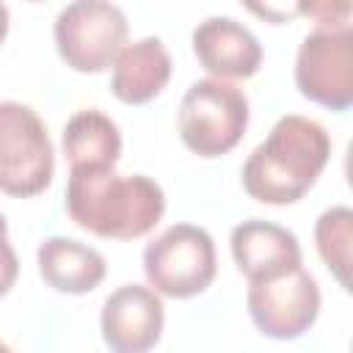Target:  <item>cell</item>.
Segmentation results:
<instances>
[{
	"label": "cell",
	"instance_id": "2",
	"mask_svg": "<svg viewBox=\"0 0 353 353\" xmlns=\"http://www.w3.org/2000/svg\"><path fill=\"white\" fill-rule=\"evenodd\" d=\"M66 212L80 229L97 237L135 240L160 223L165 212V193L143 174L69 168Z\"/></svg>",
	"mask_w": 353,
	"mask_h": 353
},
{
	"label": "cell",
	"instance_id": "4",
	"mask_svg": "<svg viewBox=\"0 0 353 353\" xmlns=\"http://www.w3.org/2000/svg\"><path fill=\"white\" fill-rule=\"evenodd\" d=\"M143 273L157 295L193 298L204 292L215 273L218 256L207 229L174 223L143 248Z\"/></svg>",
	"mask_w": 353,
	"mask_h": 353
},
{
	"label": "cell",
	"instance_id": "9",
	"mask_svg": "<svg viewBox=\"0 0 353 353\" xmlns=\"http://www.w3.org/2000/svg\"><path fill=\"white\" fill-rule=\"evenodd\" d=\"M163 323V301L143 284H121L113 290L99 314L102 339L110 353H149L160 342Z\"/></svg>",
	"mask_w": 353,
	"mask_h": 353
},
{
	"label": "cell",
	"instance_id": "16",
	"mask_svg": "<svg viewBox=\"0 0 353 353\" xmlns=\"http://www.w3.org/2000/svg\"><path fill=\"white\" fill-rule=\"evenodd\" d=\"M19 276V259H17V251L11 248L8 243V223H6V215L0 212V298L14 287Z\"/></svg>",
	"mask_w": 353,
	"mask_h": 353
},
{
	"label": "cell",
	"instance_id": "15",
	"mask_svg": "<svg viewBox=\"0 0 353 353\" xmlns=\"http://www.w3.org/2000/svg\"><path fill=\"white\" fill-rule=\"evenodd\" d=\"M350 240H353V212L350 207H331L314 223V243L334 273V279L350 290Z\"/></svg>",
	"mask_w": 353,
	"mask_h": 353
},
{
	"label": "cell",
	"instance_id": "1",
	"mask_svg": "<svg viewBox=\"0 0 353 353\" xmlns=\"http://www.w3.org/2000/svg\"><path fill=\"white\" fill-rule=\"evenodd\" d=\"M331 157V135L309 116H281L243 163V188L262 204L301 201Z\"/></svg>",
	"mask_w": 353,
	"mask_h": 353
},
{
	"label": "cell",
	"instance_id": "13",
	"mask_svg": "<svg viewBox=\"0 0 353 353\" xmlns=\"http://www.w3.org/2000/svg\"><path fill=\"white\" fill-rule=\"evenodd\" d=\"M36 262L41 279L66 295H85L97 290L108 273L105 256L97 248L63 234L47 237L36 251Z\"/></svg>",
	"mask_w": 353,
	"mask_h": 353
},
{
	"label": "cell",
	"instance_id": "8",
	"mask_svg": "<svg viewBox=\"0 0 353 353\" xmlns=\"http://www.w3.org/2000/svg\"><path fill=\"white\" fill-rule=\"evenodd\" d=\"M248 314L254 325L270 339H298L320 314V287L303 268L273 279L248 284Z\"/></svg>",
	"mask_w": 353,
	"mask_h": 353
},
{
	"label": "cell",
	"instance_id": "3",
	"mask_svg": "<svg viewBox=\"0 0 353 353\" xmlns=\"http://www.w3.org/2000/svg\"><path fill=\"white\" fill-rule=\"evenodd\" d=\"M248 97L226 80H196L179 102V138L199 157L232 152L248 127Z\"/></svg>",
	"mask_w": 353,
	"mask_h": 353
},
{
	"label": "cell",
	"instance_id": "14",
	"mask_svg": "<svg viewBox=\"0 0 353 353\" xmlns=\"http://www.w3.org/2000/svg\"><path fill=\"white\" fill-rule=\"evenodd\" d=\"M63 152L72 168L105 171L121 157V132L108 113L97 108L77 110L63 127Z\"/></svg>",
	"mask_w": 353,
	"mask_h": 353
},
{
	"label": "cell",
	"instance_id": "7",
	"mask_svg": "<svg viewBox=\"0 0 353 353\" xmlns=\"http://www.w3.org/2000/svg\"><path fill=\"white\" fill-rule=\"evenodd\" d=\"M295 85L298 91L328 108L347 110L353 105V30L345 28H314L303 36L295 55Z\"/></svg>",
	"mask_w": 353,
	"mask_h": 353
},
{
	"label": "cell",
	"instance_id": "6",
	"mask_svg": "<svg viewBox=\"0 0 353 353\" xmlns=\"http://www.w3.org/2000/svg\"><path fill=\"white\" fill-rule=\"evenodd\" d=\"M127 17L108 0H77L58 11L52 36L66 66L83 74L105 72L127 41Z\"/></svg>",
	"mask_w": 353,
	"mask_h": 353
},
{
	"label": "cell",
	"instance_id": "18",
	"mask_svg": "<svg viewBox=\"0 0 353 353\" xmlns=\"http://www.w3.org/2000/svg\"><path fill=\"white\" fill-rule=\"evenodd\" d=\"M6 33H8V8L0 3V44H3Z\"/></svg>",
	"mask_w": 353,
	"mask_h": 353
},
{
	"label": "cell",
	"instance_id": "11",
	"mask_svg": "<svg viewBox=\"0 0 353 353\" xmlns=\"http://www.w3.org/2000/svg\"><path fill=\"white\" fill-rule=\"evenodd\" d=\"M193 52L215 80H245L262 66L259 39L232 17H207L193 28Z\"/></svg>",
	"mask_w": 353,
	"mask_h": 353
},
{
	"label": "cell",
	"instance_id": "5",
	"mask_svg": "<svg viewBox=\"0 0 353 353\" xmlns=\"http://www.w3.org/2000/svg\"><path fill=\"white\" fill-rule=\"evenodd\" d=\"M55 174V152L30 105L0 102V190L14 199L39 196Z\"/></svg>",
	"mask_w": 353,
	"mask_h": 353
},
{
	"label": "cell",
	"instance_id": "12",
	"mask_svg": "<svg viewBox=\"0 0 353 353\" xmlns=\"http://www.w3.org/2000/svg\"><path fill=\"white\" fill-rule=\"evenodd\" d=\"M171 77V55L157 36H143L124 44L113 61L110 91L124 105H146Z\"/></svg>",
	"mask_w": 353,
	"mask_h": 353
},
{
	"label": "cell",
	"instance_id": "17",
	"mask_svg": "<svg viewBox=\"0 0 353 353\" xmlns=\"http://www.w3.org/2000/svg\"><path fill=\"white\" fill-rule=\"evenodd\" d=\"M298 11L312 14L317 19V28H345L350 17V3H303Z\"/></svg>",
	"mask_w": 353,
	"mask_h": 353
},
{
	"label": "cell",
	"instance_id": "19",
	"mask_svg": "<svg viewBox=\"0 0 353 353\" xmlns=\"http://www.w3.org/2000/svg\"><path fill=\"white\" fill-rule=\"evenodd\" d=\"M0 353H14V350H11V347H8L6 342H0Z\"/></svg>",
	"mask_w": 353,
	"mask_h": 353
},
{
	"label": "cell",
	"instance_id": "10",
	"mask_svg": "<svg viewBox=\"0 0 353 353\" xmlns=\"http://www.w3.org/2000/svg\"><path fill=\"white\" fill-rule=\"evenodd\" d=\"M229 243L234 265L248 279V284L281 279L303 265L298 237L290 229L270 221L251 218L237 223L232 229Z\"/></svg>",
	"mask_w": 353,
	"mask_h": 353
}]
</instances>
